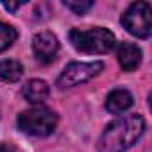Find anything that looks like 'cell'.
Listing matches in <instances>:
<instances>
[{"label":"cell","mask_w":152,"mask_h":152,"mask_svg":"<svg viewBox=\"0 0 152 152\" xmlns=\"http://www.w3.org/2000/svg\"><path fill=\"white\" fill-rule=\"evenodd\" d=\"M18 38V32L15 31V27L0 22V52L7 50Z\"/></svg>","instance_id":"obj_11"},{"label":"cell","mask_w":152,"mask_h":152,"mask_svg":"<svg viewBox=\"0 0 152 152\" xmlns=\"http://www.w3.org/2000/svg\"><path fill=\"white\" fill-rule=\"evenodd\" d=\"M23 75V66L15 59H4L0 61V79L6 83H16Z\"/></svg>","instance_id":"obj_10"},{"label":"cell","mask_w":152,"mask_h":152,"mask_svg":"<svg viewBox=\"0 0 152 152\" xmlns=\"http://www.w3.org/2000/svg\"><path fill=\"white\" fill-rule=\"evenodd\" d=\"M122 25L136 38H148L152 34V7L148 2H134L122 15Z\"/></svg>","instance_id":"obj_4"},{"label":"cell","mask_w":152,"mask_h":152,"mask_svg":"<svg viewBox=\"0 0 152 152\" xmlns=\"http://www.w3.org/2000/svg\"><path fill=\"white\" fill-rule=\"evenodd\" d=\"M57 125V115L48 107H31L18 116V127L31 136H48Z\"/></svg>","instance_id":"obj_3"},{"label":"cell","mask_w":152,"mask_h":152,"mask_svg":"<svg viewBox=\"0 0 152 152\" xmlns=\"http://www.w3.org/2000/svg\"><path fill=\"white\" fill-rule=\"evenodd\" d=\"M32 50H34V56L39 63H52L57 56V50H59V41L57 38L52 34V32H39L32 38Z\"/></svg>","instance_id":"obj_6"},{"label":"cell","mask_w":152,"mask_h":152,"mask_svg":"<svg viewBox=\"0 0 152 152\" xmlns=\"http://www.w3.org/2000/svg\"><path fill=\"white\" fill-rule=\"evenodd\" d=\"M132 106V95L127 90H113L106 99V109L113 115H120Z\"/></svg>","instance_id":"obj_9"},{"label":"cell","mask_w":152,"mask_h":152,"mask_svg":"<svg viewBox=\"0 0 152 152\" xmlns=\"http://www.w3.org/2000/svg\"><path fill=\"white\" fill-rule=\"evenodd\" d=\"M68 38L75 48L84 54H106L115 47V34L104 27H95L90 31L72 29Z\"/></svg>","instance_id":"obj_2"},{"label":"cell","mask_w":152,"mask_h":152,"mask_svg":"<svg viewBox=\"0 0 152 152\" xmlns=\"http://www.w3.org/2000/svg\"><path fill=\"white\" fill-rule=\"evenodd\" d=\"M2 6H4L7 11H16V9L22 6V2H20V4H2Z\"/></svg>","instance_id":"obj_14"},{"label":"cell","mask_w":152,"mask_h":152,"mask_svg":"<svg viewBox=\"0 0 152 152\" xmlns=\"http://www.w3.org/2000/svg\"><path fill=\"white\" fill-rule=\"evenodd\" d=\"M22 93H23L27 102H31V104H43L48 99V95H50V88H48V84L45 81L32 79V81H29L23 86Z\"/></svg>","instance_id":"obj_8"},{"label":"cell","mask_w":152,"mask_h":152,"mask_svg":"<svg viewBox=\"0 0 152 152\" xmlns=\"http://www.w3.org/2000/svg\"><path fill=\"white\" fill-rule=\"evenodd\" d=\"M64 6L68 9H72L73 13L77 15H84L88 9L93 7V2H90V0H81V2H73V0H64Z\"/></svg>","instance_id":"obj_12"},{"label":"cell","mask_w":152,"mask_h":152,"mask_svg":"<svg viewBox=\"0 0 152 152\" xmlns=\"http://www.w3.org/2000/svg\"><path fill=\"white\" fill-rule=\"evenodd\" d=\"M145 132V120L141 115H127L111 122L100 140L99 152H125Z\"/></svg>","instance_id":"obj_1"},{"label":"cell","mask_w":152,"mask_h":152,"mask_svg":"<svg viewBox=\"0 0 152 152\" xmlns=\"http://www.w3.org/2000/svg\"><path fill=\"white\" fill-rule=\"evenodd\" d=\"M0 152H18L13 143H2L0 145Z\"/></svg>","instance_id":"obj_13"},{"label":"cell","mask_w":152,"mask_h":152,"mask_svg":"<svg viewBox=\"0 0 152 152\" xmlns=\"http://www.w3.org/2000/svg\"><path fill=\"white\" fill-rule=\"evenodd\" d=\"M118 63L125 72H132L141 63V50L134 43H120L118 47Z\"/></svg>","instance_id":"obj_7"},{"label":"cell","mask_w":152,"mask_h":152,"mask_svg":"<svg viewBox=\"0 0 152 152\" xmlns=\"http://www.w3.org/2000/svg\"><path fill=\"white\" fill-rule=\"evenodd\" d=\"M102 70H104V63H100V61H95V63H72L59 75L57 86L61 90H64V88H73V86L84 84L90 79H93L95 75H99Z\"/></svg>","instance_id":"obj_5"}]
</instances>
